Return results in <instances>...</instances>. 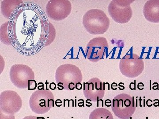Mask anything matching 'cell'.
<instances>
[{
    "mask_svg": "<svg viewBox=\"0 0 159 119\" xmlns=\"http://www.w3.org/2000/svg\"><path fill=\"white\" fill-rule=\"evenodd\" d=\"M72 6L68 0H51L46 7V11L49 18L55 21L65 19L70 13Z\"/></svg>",
    "mask_w": 159,
    "mask_h": 119,
    "instance_id": "9c48e42d",
    "label": "cell"
},
{
    "mask_svg": "<svg viewBox=\"0 0 159 119\" xmlns=\"http://www.w3.org/2000/svg\"><path fill=\"white\" fill-rule=\"evenodd\" d=\"M82 88V85L81 82H78L75 85V88L77 90H80Z\"/></svg>",
    "mask_w": 159,
    "mask_h": 119,
    "instance_id": "44dd1931",
    "label": "cell"
},
{
    "mask_svg": "<svg viewBox=\"0 0 159 119\" xmlns=\"http://www.w3.org/2000/svg\"><path fill=\"white\" fill-rule=\"evenodd\" d=\"M49 86H50V89L51 90H53L56 89V87H57V85L54 82H51V84H50Z\"/></svg>",
    "mask_w": 159,
    "mask_h": 119,
    "instance_id": "ffe728a7",
    "label": "cell"
},
{
    "mask_svg": "<svg viewBox=\"0 0 159 119\" xmlns=\"http://www.w3.org/2000/svg\"><path fill=\"white\" fill-rule=\"evenodd\" d=\"M29 103L30 108L34 113H47L54 107V95L48 89L35 91L31 95Z\"/></svg>",
    "mask_w": 159,
    "mask_h": 119,
    "instance_id": "3957f363",
    "label": "cell"
},
{
    "mask_svg": "<svg viewBox=\"0 0 159 119\" xmlns=\"http://www.w3.org/2000/svg\"><path fill=\"white\" fill-rule=\"evenodd\" d=\"M144 17L151 23H159V0L147 1L143 10Z\"/></svg>",
    "mask_w": 159,
    "mask_h": 119,
    "instance_id": "7c38bea8",
    "label": "cell"
},
{
    "mask_svg": "<svg viewBox=\"0 0 159 119\" xmlns=\"http://www.w3.org/2000/svg\"><path fill=\"white\" fill-rule=\"evenodd\" d=\"M34 71L29 66L16 64L10 68V80L17 88H29V80H34Z\"/></svg>",
    "mask_w": 159,
    "mask_h": 119,
    "instance_id": "52a82bcc",
    "label": "cell"
},
{
    "mask_svg": "<svg viewBox=\"0 0 159 119\" xmlns=\"http://www.w3.org/2000/svg\"><path fill=\"white\" fill-rule=\"evenodd\" d=\"M89 119H113V117L106 108H97L91 112Z\"/></svg>",
    "mask_w": 159,
    "mask_h": 119,
    "instance_id": "2e32d148",
    "label": "cell"
},
{
    "mask_svg": "<svg viewBox=\"0 0 159 119\" xmlns=\"http://www.w3.org/2000/svg\"><path fill=\"white\" fill-rule=\"evenodd\" d=\"M111 108L115 115L119 118H130L136 109L134 97L126 94L117 95L112 101Z\"/></svg>",
    "mask_w": 159,
    "mask_h": 119,
    "instance_id": "277c9868",
    "label": "cell"
},
{
    "mask_svg": "<svg viewBox=\"0 0 159 119\" xmlns=\"http://www.w3.org/2000/svg\"><path fill=\"white\" fill-rule=\"evenodd\" d=\"M23 4V1L20 0L3 1L1 4V9L3 15L6 18H11L15 13H16V11L20 9Z\"/></svg>",
    "mask_w": 159,
    "mask_h": 119,
    "instance_id": "4fadbf2b",
    "label": "cell"
},
{
    "mask_svg": "<svg viewBox=\"0 0 159 119\" xmlns=\"http://www.w3.org/2000/svg\"><path fill=\"white\" fill-rule=\"evenodd\" d=\"M84 94L87 99L94 102L99 101L104 97V87L100 79L92 78L88 82L84 83Z\"/></svg>",
    "mask_w": 159,
    "mask_h": 119,
    "instance_id": "8fae6325",
    "label": "cell"
},
{
    "mask_svg": "<svg viewBox=\"0 0 159 119\" xmlns=\"http://www.w3.org/2000/svg\"><path fill=\"white\" fill-rule=\"evenodd\" d=\"M55 79L57 84L63 86L64 89L69 90V86L71 83L76 85L78 82H82V72L74 64H62L56 70Z\"/></svg>",
    "mask_w": 159,
    "mask_h": 119,
    "instance_id": "7a4b0ae2",
    "label": "cell"
},
{
    "mask_svg": "<svg viewBox=\"0 0 159 119\" xmlns=\"http://www.w3.org/2000/svg\"><path fill=\"white\" fill-rule=\"evenodd\" d=\"M1 40L4 44L10 45L12 44L14 39L12 24L10 22L4 23L1 28Z\"/></svg>",
    "mask_w": 159,
    "mask_h": 119,
    "instance_id": "5bb4252c",
    "label": "cell"
},
{
    "mask_svg": "<svg viewBox=\"0 0 159 119\" xmlns=\"http://www.w3.org/2000/svg\"><path fill=\"white\" fill-rule=\"evenodd\" d=\"M134 2V0H113L109 4V14L116 22H128L132 16L130 5Z\"/></svg>",
    "mask_w": 159,
    "mask_h": 119,
    "instance_id": "5b68a950",
    "label": "cell"
},
{
    "mask_svg": "<svg viewBox=\"0 0 159 119\" xmlns=\"http://www.w3.org/2000/svg\"><path fill=\"white\" fill-rule=\"evenodd\" d=\"M43 45H50L54 42L56 35V31L53 25L48 21L44 23L43 30Z\"/></svg>",
    "mask_w": 159,
    "mask_h": 119,
    "instance_id": "9a60e30c",
    "label": "cell"
},
{
    "mask_svg": "<svg viewBox=\"0 0 159 119\" xmlns=\"http://www.w3.org/2000/svg\"><path fill=\"white\" fill-rule=\"evenodd\" d=\"M23 119H45L43 117H36L33 116H29L24 117Z\"/></svg>",
    "mask_w": 159,
    "mask_h": 119,
    "instance_id": "d6986e66",
    "label": "cell"
},
{
    "mask_svg": "<svg viewBox=\"0 0 159 119\" xmlns=\"http://www.w3.org/2000/svg\"><path fill=\"white\" fill-rule=\"evenodd\" d=\"M109 46L107 39L102 37L91 39L85 47L87 58L92 62H97L103 59L106 55Z\"/></svg>",
    "mask_w": 159,
    "mask_h": 119,
    "instance_id": "ba28073f",
    "label": "cell"
},
{
    "mask_svg": "<svg viewBox=\"0 0 159 119\" xmlns=\"http://www.w3.org/2000/svg\"><path fill=\"white\" fill-rule=\"evenodd\" d=\"M84 27L91 34H104L108 30L110 20L106 14L100 9H91L87 11L83 19Z\"/></svg>",
    "mask_w": 159,
    "mask_h": 119,
    "instance_id": "6da1fadb",
    "label": "cell"
},
{
    "mask_svg": "<svg viewBox=\"0 0 159 119\" xmlns=\"http://www.w3.org/2000/svg\"><path fill=\"white\" fill-rule=\"evenodd\" d=\"M22 102L17 93L11 90H5L0 95V111L8 115H14L21 108Z\"/></svg>",
    "mask_w": 159,
    "mask_h": 119,
    "instance_id": "30bf717a",
    "label": "cell"
},
{
    "mask_svg": "<svg viewBox=\"0 0 159 119\" xmlns=\"http://www.w3.org/2000/svg\"><path fill=\"white\" fill-rule=\"evenodd\" d=\"M0 118L1 119H15L14 115H8L0 111Z\"/></svg>",
    "mask_w": 159,
    "mask_h": 119,
    "instance_id": "e0dca14e",
    "label": "cell"
},
{
    "mask_svg": "<svg viewBox=\"0 0 159 119\" xmlns=\"http://www.w3.org/2000/svg\"><path fill=\"white\" fill-rule=\"evenodd\" d=\"M37 86V83L34 80H30L29 82V90H34Z\"/></svg>",
    "mask_w": 159,
    "mask_h": 119,
    "instance_id": "ac0fdd59",
    "label": "cell"
},
{
    "mask_svg": "<svg viewBox=\"0 0 159 119\" xmlns=\"http://www.w3.org/2000/svg\"><path fill=\"white\" fill-rule=\"evenodd\" d=\"M119 68L122 75L125 77L136 78L144 70V61L136 54H126L120 60Z\"/></svg>",
    "mask_w": 159,
    "mask_h": 119,
    "instance_id": "8992f818",
    "label": "cell"
}]
</instances>
